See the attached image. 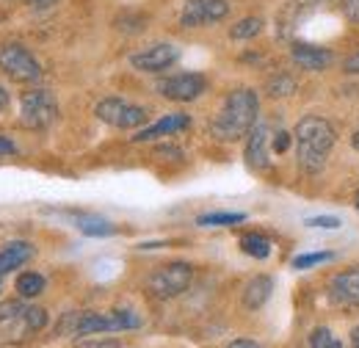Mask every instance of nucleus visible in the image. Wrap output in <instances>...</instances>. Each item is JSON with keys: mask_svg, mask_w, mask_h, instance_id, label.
Masks as SVG:
<instances>
[{"mask_svg": "<svg viewBox=\"0 0 359 348\" xmlns=\"http://www.w3.org/2000/svg\"><path fill=\"white\" fill-rule=\"evenodd\" d=\"M257 111H260V97L255 88H235L229 91L219 111V116L210 122V133L219 141H238L243 135H249L255 122H257Z\"/></svg>", "mask_w": 359, "mask_h": 348, "instance_id": "1", "label": "nucleus"}, {"mask_svg": "<svg viewBox=\"0 0 359 348\" xmlns=\"http://www.w3.org/2000/svg\"><path fill=\"white\" fill-rule=\"evenodd\" d=\"M141 318L133 309H105V312H67L55 332L61 337H89V335H111V332H128V329H138Z\"/></svg>", "mask_w": 359, "mask_h": 348, "instance_id": "2", "label": "nucleus"}, {"mask_svg": "<svg viewBox=\"0 0 359 348\" xmlns=\"http://www.w3.org/2000/svg\"><path fill=\"white\" fill-rule=\"evenodd\" d=\"M293 138H296L299 166L307 174H318L326 166V158L334 149L337 133L332 128V122H326L320 116H304V119H299Z\"/></svg>", "mask_w": 359, "mask_h": 348, "instance_id": "3", "label": "nucleus"}, {"mask_svg": "<svg viewBox=\"0 0 359 348\" xmlns=\"http://www.w3.org/2000/svg\"><path fill=\"white\" fill-rule=\"evenodd\" d=\"M58 119V102L50 88H31L20 97V122L28 130H47Z\"/></svg>", "mask_w": 359, "mask_h": 348, "instance_id": "4", "label": "nucleus"}, {"mask_svg": "<svg viewBox=\"0 0 359 348\" xmlns=\"http://www.w3.org/2000/svg\"><path fill=\"white\" fill-rule=\"evenodd\" d=\"M191 279H194V268L188 262H166L149 274L147 290H149V296H155L161 302L177 299L191 288Z\"/></svg>", "mask_w": 359, "mask_h": 348, "instance_id": "5", "label": "nucleus"}, {"mask_svg": "<svg viewBox=\"0 0 359 348\" xmlns=\"http://www.w3.org/2000/svg\"><path fill=\"white\" fill-rule=\"evenodd\" d=\"M97 119L116 128V130H133V128H141L147 125L149 119V111L144 105H135L130 100H122V97H105L97 102L94 108Z\"/></svg>", "mask_w": 359, "mask_h": 348, "instance_id": "6", "label": "nucleus"}, {"mask_svg": "<svg viewBox=\"0 0 359 348\" xmlns=\"http://www.w3.org/2000/svg\"><path fill=\"white\" fill-rule=\"evenodd\" d=\"M0 72L17 83H36L42 78V64L28 47L17 42L0 44Z\"/></svg>", "mask_w": 359, "mask_h": 348, "instance_id": "7", "label": "nucleus"}, {"mask_svg": "<svg viewBox=\"0 0 359 348\" xmlns=\"http://www.w3.org/2000/svg\"><path fill=\"white\" fill-rule=\"evenodd\" d=\"M229 14L226 0H185L180 8V25L182 28H205L213 22H222Z\"/></svg>", "mask_w": 359, "mask_h": 348, "instance_id": "8", "label": "nucleus"}, {"mask_svg": "<svg viewBox=\"0 0 359 348\" xmlns=\"http://www.w3.org/2000/svg\"><path fill=\"white\" fill-rule=\"evenodd\" d=\"M208 91V81L199 72H180L169 75L158 83V94L172 100V102H194Z\"/></svg>", "mask_w": 359, "mask_h": 348, "instance_id": "9", "label": "nucleus"}, {"mask_svg": "<svg viewBox=\"0 0 359 348\" xmlns=\"http://www.w3.org/2000/svg\"><path fill=\"white\" fill-rule=\"evenodd\" d=\"M180 61V47L172 42H155L149 44L147 50L133 53L130 55V64L138 72H149V75H158V72H166L169 67H175Z\"/></svg>", "mask_w": 359, "mask_h": 348, "instance_id": "10", "label": "nucleus"}, {"mask_svg": "<svg viewBox=\"0 0 359 348\" xmlns=\"http://www.w3.org/2000/svg\"><path fill=\"white\" fill-rule=\"evenodd\" d=\"M329 299L340 307H359V265H351L332 276Z\"/></svg>", "mask_w": 359, "mask_h": 348, "instance_id": "11", "label": "nucleus"}, {"mask_svg": "<svg viewBox=\"0 0 359 348\" xmlns=\"http://www.w3.org/2000/svg\"><path fill=\"white\" fill-rule=\"evenodd\" d=\"M25 309L28 304H22V302L0 304V335H6V340H22L25 335H31V329L25 323Z\"/></svg>", "mask_w": 359, "mask_h": 348, "instance_id": "12", "label": "nucleus"}, {"mask_svg": "<svg viewBox=\"0 0 359 348\" xmlns=\"http://www.w3.org/2000/svg\"><path fill=\"white\" fill-rule=\"evenodd\" d=\"M269 141L271 130L266 125H257L249 133V141H246V163L255 169V172H263L271 166V152H269Z\"/></svg>", "mask_w": 359, "mask_h": 348, "instance_id": "13", "label": "nucleus"}, {"mask_svg": "<svg viewBox=\"0 0 359 348\" xmlns=\"http://www.w3.org/2000/svg\"><path fill=\"white\" fill-rule=\"evenodd\" d=\"M290 58H293L296 67H302L307 72H320V69L332 67V61H334L332 50H323L318 44H296L290 50Z\"/></svg>", "mask_w": 359, "mask_h": 348, "instance_id": "14", "label": "nucleus"}, {"mask_svg": "<svg viewBox=\"0 0 359 348\" xmlns=\"http://www.w3.org/2000/svg\"><path fill=\"white\" fill-rule=\"evenodd\" d=\"M34 243L28 241H8L3 249H0V279L6 274H11L14 268H22L25 262L34 257Z\"/></svg>", "mask_w": 359, "mask_h": 348, "instance_id": "15", "label": "nucleus"}, {"mask_svg": "<svg viewBox=\"0 0 359 348\" xmlns=\"http://www.w3.org/2000/svg\"><path fill=\"white\" fill-rule=\"evenodd\" d=\"M188 125H191V119H188L185 114H169V116L158 119L155 125L144 128L138 135H133V141L135 144H141V141H155V138H163V135H175V133L185 130Z\"/></svg>", "mask_w": 359, "mask_h": 348, "instance_id": "16", "label": "nucleus"}, {"mask_svg": "<svg viewBox=\"0 0 359 348\" xmlns=\"http://www.w3.org/2000/svg\"><path fill=\"white\" fill-rule=\"evenodd\" d=\"M271 290H273V279L266 274L249 279L246 288H243V307L246 309H260L271 299Z\"/></svg>", "mask_w": 359, "mask_h": 348, "instance_id": "17", "label": "nucleus"}, {"mask_svg": "<svg viewBox=\"0 0 359 348\" xmlns=\"http://www.w3.org/2000/svg\"><path fill=\"white\" fill-rule=\"evenodd\" d=\"M45 276L36 274V271H22L17 279H14V290L20 299H36L45 293Z\"/></svg>", "mask_w": 359, "mask_h": 348, "instance_id": "18", "label": "nucleus"}, {"mask_svg": "<svg viewBox=\"0 0 359 348\" xmlns=\"http://www.w3.org/2000/svg\"><path fill=\"white\" fill-rule=\"evenodd\" d=\"M75 224H78V229H81L83 235H91V238H105V235H114V232H116V227H114L108 218L91 216V213L78 216Z\"/></svg>", "mask_w": 359, "mask_h": 348, "instance_id": "19", "label": "nucleus"}, {"mask_svg": "<svg viewBox=\"0 0 359 348\" xmlns=\"http://www.w3.org/2000/svg\"><path fill=\"white\" fill-rule=\"evenodd\" d=\"M241 249H243V255H249L255 260H266L271 255V241L263 232H246L241 238Z\"/></svg>", "mask_w": 359, "mask_h": 348, "instance_id": "20", "label": "nucleus"}, {"mask_svg": "<svg viewBox=\"0 0 359 348\" xmlns=\"http://www.w3.org/2000/svg\"><path fill=\"white\" fill-rule=\"evenodd\" d=\"M260 31H263V20L260 17H243L241 22H235L229 28V36L235 42H246V39H255Z\"/></svg>", "mask_w": 359, "mask_h": 348, "instance_id": "21", "label": "nucleus"}, {"mask_svg": "<svg viewBox=\"0 0 359 348\" xmlns=\"http://www.w3.org/2000/svg\"><path fill=\"white\" fill-rule=\"evenodd\" d=\"M241 221H246V213H205L196 218L199 227H235Z\"/></svg>", "mask_w": 359, "mask_h": 348, "instance_id": "22", "label": "nucleus"}, {"mask_svg": "<svg viewBox=\"0 0 359 348\" xmlns=\"http://www.w3.org/2000/svg\"><path fill=\"white\" fill-rule=\"evenodd\" d=\"M269 97H287V94H293L296 91V81L290 78V75H273L269 81Z\"/></svg>", "mask_w": 359, "mask_h": 348, "instance_id": "23", "label": "nucleus"}, {"mask_svg": "<svg viewBox=\"0 0 359 348\" xmlns=\"http://www.w3.org/2000/svg\"><path fill=\"white\" fill-rule=\"evenodd\" d=\"M310 348H343V343L334 337L332 329L318 326V329H313V335H310Z\"/></svg>", "mask_w": 359, "mask_h": 348, "instance_id": "24", "label": "nucleus"}, {"mask_svg": "<svg viewBox=\"0 0 359 348\" xmlns=\"http://www.w3.org/2000/svg\"><path fill=\"white\" fill-rule=\"evenodd\" d=\"M25 323H28L31 332H42L47 326V309L28 304V309H25Z\"/></svg>", "mask_w": 359, "mask_h": 348, "instance_id": "25", "label": "nucleus"}, {"mask_svg": "<svg viewBox=\"0 0 359 348\" xmlns=\"http://www.w3.org/2000/svg\"><path fill=\"white\" fill-rule=\"evenodd\" d=\"M334 255L332 252H313V255H299L296 260H293V268H313V265H320V262L332 260Z\"/></svg>", "mask_w": 359, "mask_h": 348, "instance_id": "26", "label": "nucleus"}, {"mask_svg": "<svg viewBox=\"0 0 359 348\" xmlns=\"http://www.w3.org/2000/svg\"><path fill=\"white\" fill-rule=\"evenodd\" d=\"M323 3H329V0H290V6H287V17L293 14H302V11H310V8H318V6H323Z\"/></svg>", "mask_w": 359, "mask_h": 348, "instance_id": "27", "label": "nucleus"}, {"mask_svg": "<svg viewBox=\"0 0 359 348\" xmlns=\"http://www.w3.org/2000/svg\"><path fill=\"white\" fill-rule=\"evenodd\" d=\"M307 227H320V229H337L340 218L337 216H313L307 218Z\"/></svg>", "mask_w": 359, "mask_h": 348, "instance_id": "28", "label": "nucleus"}, {"mask_svg": "<svg viewBox=\"0 0 359 348\" xmlns=\"http://www.w3.org/2000/svg\"><path fill=\"white\" fill-rule=\"evenodd\" d=\"M340 6H343L346 20H348V22H357L359 25V0H340Z\"/></svg>", "mask_w": 359, "mask_h": 348, "instance_id": "29", "label": "nucleus"}, {"mask_svg": "<svg viewBox=\"0 0 359 348\" xmlns=\"http://www.w3.org/2000/svg\"><path fill=\"white\" fill-rule=\"evenodd\" d=\"M273 152H285L287 147H290V133H285V130H279L276 135H273Z\"/></svg>", "mask_w": 359, "mask_h": 348, "instance_id": "30", "label": "nucleus"}, {"mask_svg": "<svg viewBox=\"0 0 359 348\" xmlns=\"http://www.w3.org/2000/svg\"><path fill=\"white\" fill-rule=\"evenodd\" d=\"M343 69L348 72V75H359V50L354 53V55H348L346 58V64H343Z\"/></svg>", "mask_w": 359, "mask_h": 348, "instance_id": "31", "label": "nucleus"}, {"mask_svg": "<svg viewBox=\"0 0 359 348\" xmlns=\"http://www.w3.org/2000/svg\"><path fill=\"white\" fill-rule=\"evenodd\" d=\"M14 152H17V144L11 138L0 135V155H14Z\"/></svg>", "mask_w": 359, "mask_h": 348, "instance_id": "32", "label": "nucleus"}, {"mask_svg": "<svg viewBox=\"0 0 359 348\" xmlns=\"http://www.w3.org/2000/svg\"><path fill=\"white\" fill-rule=\"evenodd\" d=\"M81 348H119L116 340H91V343H83Z\"/></svg>", "mask_w": 359, "mask_h": 348, "instance_id": "33", "label": "nucleus"}, {"mask_svg": "<svg viewBox=\"0 0 359 348\" xmlns=\"http://www.w3.org/2000/svg\"><path fill=\"white\" fill-rule=\"evenodd\" d=\"M226 348H263L260 343H255V340H246V337H241V340H232Z\"/></svg>", "mask_w": 359, "mask_h": 348, "instance_id": "34", "label": "nucleus"}, {"mask_svg": "<svg viewBox=\"0 0 359 348\" xmlns=\"http://www.w3.org/2000/svg\"><path fill=\"white\" fill-rule=\"evenodd\" d=\"M6 108H8V91L0 83V111H6Z\"/></svg>", "mask_w": 359, "mask_h": 348, "instance_id": "35", "label": "nucleus"}, {"mask_svg": "<svg viewBox=\"0 0 359 348\" xmlns=\"http://www.w3.org/2000/svg\"><path fill=\"white\" fill-rule=\"evenodd\" d=\"M28 3H31L34 8H50V6L55 3V0H28Z\"/></svg>", "mask_w": 359, "mask_h": 348, "instance_id": "36", "label": "nucleus"}, {"mask_svg": "<svg viewBox=\"0 0 359 348\" xmlns=\"http://www.w3.org/2000/svg\"><path fill=\"white\" fill-rule=\"evenodd\" d=\"M351 346L359 348V326L354 329V332H351Z\"/></svg>", "mask_w": 359, "mask_h": 348, "instance_id": "37", "label": "nucleus"}, {"mask_svg": "<svg viewBox=\"0 0 359 348\" xmlns=\"http://www.w3.org/2000/svg\"><path fill=\"white\" fill-rule=\"evenodd\" d=\"M351 144H354V147H357V149H359V130L354 133V138H351Z\"/></svg>", "mask_w": 359, "mask_h": 348, "instance_id": "38", "label": "nucleus"}, {"mask_svg": "<svg viewBox=\"0 0 359 348\" xmlns=\"http://www.w3.org/2000/svg\"><path fill=\"white\" fill-rule=\"evenodd\" d=\"M354 208H357V210H359V191H357V194H354Z\"/></svg>", "mask_w": 359, "mask_h": 348, "instance_id": "39", "label": "nucleus"}, {"mask_svg": "<svg viewBox=\"0 0 359 348\" xmlns=\"http://www.w3.org/2000/svg\"><path fill=\"white\" fill-rule=\"evenodd\" d=\"M0 290H3V279H0Z\"/></svg>", "mask_w": 359, "mask_h": 348, "instance_id": "40", "label": "nucleus"}]
</instances>
